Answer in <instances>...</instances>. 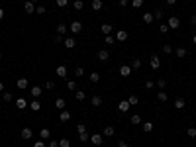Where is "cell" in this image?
<instances>
[{
  "instance_id": "obj_1",
  "label": "cell",
  "mask_w": 196,
  "mask_h": 147,
  "mask_svg": "<svg viewBox=\"0 0 196 147\" xmlns=\"http://www.w3.org/2000/svg\"><path fill=\"white\" fill-rule=\"evenodd\" d=\"M167 26H169V30H178V28H180V20L176 18V16H171L169 22H167Z\"/></svg>"
},
{
  "instance_id": "obj_2",
  "label": "cell",
  "mask_w": 196,
  "mask_h": 147,
  "mask_svg": "<svg viewBox=\"0 0 196 147\" xmlns=\"http://www.w3.org/2000/svg\"><path fill=\"white\" fill-rule=\"evenodd\" d=\"M69 30H71L73 33H80V32H82V24H80L78 20H75L71 26H69Z\"/></svg>"
},
{
  "instance_id": "obj_3",
  "label": "cell",
  "mask_w": 196,
  "mask_h": 147,
  "mask_svg": "<svg viewBox=\"0 0 196 147\" xmlns=\"http://www.w3.org/2000/svg\"><path fill=\"white\" fill-rule=\"evenodd\" d=\"M20 137H22V139H32V137H33V131L30 128H24L22 131H20Z\"/></svg>"
},
{
  "instance_id": "obj_4",
  "label": "cell",
  "mask_w": 196,
  "mask_h": 147,
  "mask_svg": "<svg viewBox=\"0 0 196 147\" xmlns=\"http://www.w3.org/2000/svg\"><path fill=\"white\" fill-rule=\"evenodd\" d=\"M102 141H104V137H102L100 134L90 135V143H92V145H102Z\"/></svg>"
},
{
  "instance_id": "obj_5",
  "label": "cell",
  "mask_w": 196,
  "mask_h": 147,
  "mask_svg": "<svg viewBox=\"0 0 196 147\" xmlns=\"http://www.w3.org/2000/svg\"><path fill=\"white\" fill-rule=\"evenodd\" d=\"M24 12H26V14H33V12H35V4H33V2H30V0H27V2H24Z\"/></svg>"
},
{
  "instance_id": "obj_6",
  "label": "cell",
  "mask_w": 196,
  "mask_h": 147,
  "mask_svg": "<svg viewBox=\"0 0 196 147\" xmlns=\"http://www.w3.org/2000/svg\"><path fill=\"white\" fill-rule=\"evenodd\" d=\"M131 71H133V69H131L130 65H122V67H120V75H122V77H130Z\"/></svg>"
},
{
  "instance_id": "obj_7",
  "label": "cell",
  "mask_w": 196,
  "mask_h": 147,
  "mask_svg": "<svg viewBox=\"0 0 196 147\" xmlns=\"http://www.w3.org/2000/svg\"><path fill=\"white\" fill-rule=\"evenodd\" d=\"M108 57H110V53L106 51V49H100V51H98V61L104 63V61H108Z\"/></svg>"
},
{
  "instance_id": "obj_8",
  "label": "cell",
  "mask_w": 196,
  "mask_h": 147,
  "mask_svg": "<svg viewBox=\"0 0 196 147\" xmlns=\"http://www.w3.org/2000/svg\"><path fill=\"white\" fill-rule=\"evenodd\" d=\"M39 137H41L43 141H45V139H51V131H49L47 128H41V131H39Z\"/></svg>"
},
{
  "instance_id": "obj_9",
  "label": "cell",
  "mask_w": 196,
  "mask_h": 147,
  "mask_svg": "<svg viewBox=\"0 0 196 147\" xmlns=\"http://www.w3.org/2000/svg\"><path fill=\"white\" fill-rule=\"evenodd\" d=\"M55 73H57V77L65 78V77H67V67H65V65H59V67H57V71H55Z\"/></svg>"
},
{
  "instance_id": "obj_10",
  "label": "cell",
  "mask_w": 196,
  "mask_h": 147,
  "mask_svg": "<svg viewBox=\"0 0 196 147\" xmlns=\"http://www.w3.org/2000/svg\"><path fill=\"white\" fill-rule=\"evenodd\" d=\"M55 108H57V110H65L67 108L65 98H57V100H55Z\"/></svg>"
},
{
  "instance_id": "obj_11",
  "label": "cell",
  "mask_w": 196,
  "mask_h": 147,
  "mask_svg": "<svg viewBox=\"0 0 196 147\" xmlns=\"http://www.w3.org/2000/svg\"><path fill=\"white\" fill-rule=\"evenodd\" d=\"M100 30H102V33H104V35H110L112 30H114V26H110V24H102V26H100Z\"/></svg>"
},
{
  "instance_id": "obj_12",
  "label": "cell",
  "mask_w": 196,
  "mask_h": 147,
  "mask_svg": "<svg viewBox=\"0 0 196 147\" xmlns=\"http://www.w3.org/2000/svg\"><path fill=\"white\" fill-rule=\"evenodd\" d=\"M41 92H43V90L39 88V86H32V88H30V94H32L33 98H39V96H41Z\"/></svg>"
},
{
  "instance_id": "obj_13",
  "label": "cell",
  "mask_w": 196,
  "mask_h": 147,
  "mask_svg": "<svg viewBox=\"0 0 196 147\" xmlns=\"http://www.w3.org/2000/svg\"><path fill=\"white\" fill-rule=\"evenodd\" d=\"M59 120H61V122H69V120H71V112H69V110H61Z\"/></svg>"
},
{
  "instance_id": "obj_14",
  "label": "cell",
  "mask_w": 196,
  "mask_h": 147,
  "mask_svg": "<svg viewBox=\"0 0 196 147\" xmlns=\"http://www.w3.org/2000/svg\"><path fill=\"white\" fill-rule=\"evenodd\" d=\"M118 110H120V112H128V110H130V102H128V100H122V102L118 104Z\"/></svg>"
},
{
  "instance_id": "obj_15",
  "label": "cell",
  "mask_w": 196,
  "mask_h": 147,
  "mask_svg": "<svg viewBox=\"0 0 196 147\" xmlns=\"http://www.w3.org/2000/svg\"><path fill=\"white\" fill-rule=\"evenodd\" d=\"M16 86H18L20 90L27 88V78H18V81H16Z\"/></svg>"
},
{
  "instance_id": "obj_16",
  "label": "cell",
  "mask_w": 196,
  "mask_h": 147,
  "mask_svg": "<svg viewBox=\"0 0 196 147\" xmlns=\"http://www.w3.org/2000/svg\"><path fill=\"white\" fill-rule=\"evenodd\" d=\"M30 108H32L33 112H39V110H41V102H39L37 98H33V102L30 104Z\"/></svg>"
},
{
  "instance_id": "obj_17",
  "label": "cell",
  "mask_w": 196,
  "mask_h": 147,
  "mask_svg": "<svg viewBox=\"0 0 196 147\" xmlns=\"http://www.w3.org/2000/svg\"><path fill=\"white\" fill-rule=\"evenodd\" d=\"M116 39L118 41H125V39H128V32H125V30H120V32L116 33Z\"/></svg>"
},
{
  "instance_id": "obj_18",
  "label": "cell",
  "mask_w": 196,
  "mask_h": 147,
  "mask_svg": "<svg viewBox=\"0 0 196 147\" xmlns=\"http://www.w3.org/2000/svg\"><path fill=\"white\" fill-rule=\"evenodd\" d=\"M151 67H153V69H159V67H161V59L157 57V55L151 57Z\"/></svg>"
},
{
  "instance_id": "obj_19",
  "label": "cell",
  "mask_w": 196,
  "mask_h": 147,
  "mask_svg": "<svg viewBox=\"0 0 196 147\" xmlns=\"http://www.w3.org/2000/svg\"><path fill=\"white\" fill-rule=\"evenodd\" d=\"M16 106H18V110H24V108H27V102H26V98H18V100H16Z\"/></svg>"
},
{
  "instance_id": "obj_20",
  "label": "cell",
  "mask_w": 196,
  "mask_h": 147,
  "mask_svg": "<svg viewBox=\"0 0 196 147\" xmlns=\"http://www.w3.org/2000/svg\"><path fill=\"white\" fill-rule=\"evenodd\" d=\"M167 98H169V96H167L165 90H159V92H157V100H159V102H167Z\"/></svg>"
},
{
  "instance_id": "obj_21",
  "label": "cell",
  "mask_w": 196,
  "mask_h": 147,
  "mask_svg": "<svg viewBox=\"0 0 196 147\" xmlns=\"http://www.w3.org/2000/svg\"><path fill=\"white\" fill-rule=\"evenodd\" d=\"M92 10H94V12H100V10H102V0H92Z\"/></svg>"
},
{
  "instance_id": "obj_22",
  "label": "cell",
  "mask_w": 196,
  "mask_h": 147,
  "mask_svg": "<svg viewBox=\"0 0 196 147\" xmlns=\"http://www.w3.org/2000/svg\"><path fill=\"white\" fill-rule=\"evenodd\" d=\"M63 43H65V47H67V49H73V47L77 45V41H75V39H73V37H67L65 41H63Z\"/></svg>"
},
{
  "instance_id": "obj_23",
  "label": "cell",
  "mask_w": 196,
  "mask_h": 147,
  "mask_svg": "<svg viewBox=\"0 0 196 147\" xmlns=\"http://www.w3.org/2000/svg\"><path fill=\"white\" fill-rule=\"evenodd\" d=\"M75 98L82 102V100H85V98H86V92H85V90H77V92H75Z\"/></svg>"
},
{
  "instance_id": "obj_24",
  "label": "cell",
  "mask_w": 196,
  "mask_h": 147,
  "mask_svg": "<svg viewBox=\"0 0 196 147\" xmlns=\"http://www.w3.org/2000/svg\"><path fill=\"white\" fill-rule=\"evenodd\" d=\"M78 139H80V143H86V141H90V135L82 131V134H78Z\"/></svg>"
},
{
  "instance_id": "obj_25",
  "label": "cell",
  "mask_w": 196,
  "mask_h": 147,
  "mask_svg": "<svg viewBox=\"0 0 196 147\" xmlns=\"http://www.w3.org/2000/svg\"><path fill=\"white\" fill-rule=\"evenodd\" d=\"M175 108L176 110H183L184 108V98H176V100H175Z\"/></svg>"
},
{
  "instance_id": "obj_26",
  "label": "cell",
  "mask_w": 196,
  "mask_h": 147,
  "mask_svg": "<svg viewBox=\"0 0 196 147\" xmlns=\"http://www.w3.org/2000/svg\"><path fill=\"white\" fill-rule=\"evenodd\" d=\"M67 30H69V28H67L65 24H59V26H57V33H59V35H65Z\"/></svg>"
},
{
  "instance_id": "obj_27",
  "label": "cell",
  "mask_w": 196,
  "mask_h": 147,
  "mask_svg": "<svg viewBox=\"0 0 196 147\" xmlns=\"http://www.w3.org/2000/svg\"><path fill=\"white\" fill-rule=\"evenodd\" d=\"M153 20H155V18H153V14H151V12H145L143 14V22H145V24H151Z\"/></svg>"
},
{
  "instance_id": "obj_28",
  "label": "cell",
  "mask_w": 196,
  "mask_h": 147,
  "mask_svg": "<svg viewBox=\"0 0 196 147\" xmlns=\"http://www.w3.org/2000/svg\"><path fill=\"white\" fill-rule=\"evenodd\" d=\"M90 102H92V106H102V98L100 96H92Z\"/></svg>"
},
{
  "instance_id": "obj_29",
  "label": "cell",
  "mask_w": 196,
  "mask_h": 147,
  "mask_svg": "<svg viewBox=\"0 0 196 147\" xmlns=\"http://www.w3.org/2000/svg\"><path fill=\"white\" fill-rule=\"evenodd\" d=\"M130 122H131V124H133V126H139V124H141V118H139V116H137V114H133V116H131V118H130Z\"/></svg>"
},
{
  "instance_id": "obj_30",
  "label": "cell",
  "mask_w": 196,
  "mask_h": 147,
  "mask_svg": "<svg viewBox=\"0 0 196 147\" xmlns=\"http://www.w3.org/2000/svg\"><path fill=\"white\" fill-rule=\"evenodd\" d=\"M143 131H153V122H143Z\"/></svg>"
},
{
  "instance_id": "obj_31",
  "label": "cell",
  "mask_w": 196,
  "mask_h": 147,
  "mask_svg": "<svg viewBox=\"0 0 196 147\" xmlns=\"http://www.w3.org/2000/svg\"><path fill=\"white\" fill-rule=\"evenodd\" d=\"M90 83H98V81H100V75H98V73H90Z\"/></svg>"
},
{
  "instance_id": "obj_32",
  "label": "cell",
  "mask_w": 196,
  "mask_h": 147,
  "mask_svg": "<svg viewBox=\"0 0 196 147\" xmlns=\"http://www.w3.org/2000/svg\"><path fill=\"white\" fill-rule=\"evenodd\" d=\"M184 55H186V49H184V47H178V49H176V57H180V59H183Z\"/></svg>"
},
{
  "instance_id": "obj_33",
  "label": "cell",
  "mask_w": 196,
  "mask_h": 147,
  "mask_svg": "<svg viewBox=\"0 0 196 147\" xmlns=\"http://www.w3.org/2000/svg\"><path fill=\"white\" fill-rule=\"evenodd\" d=\"M128 102H130V106H135V104L139 102V98H137V96H130V98H128Z\"/></svg>"
},
{
  "instance_id": "obj_34",
  "label": "cell",
  "mask_w": 196,
  "mask_h": 147,
  "mask_svg": "<svg viewBox=\"0 0 196 147\" xmlns=\"http://www.w3.org/2000/svg\"><path fill=\"white\" fill-rule=\"evenodd\" d=\"M59 147H71V141H69V139L65 137V139H61V141H59Z\"/></svg>"
},
{
  "instance_id": "obj_35",
  "label": "cell",
  "mask_w": 196,
  "mask_h": 147,
  "mask_svg": "<svg viewBox=\"0 0 196 147\" xmlns=\"http://www.w3.org/2000/svg\"><path fill=\"white\" fill-rule=\"evenodd\" d=\"M114 131H116V129L112 128V126H108V128L104 129V135H108V137H110V135H114Z\"/></svg>"
},
{
  "instance_id": "obj_36",
  "label": "cell",
  "mask_w": 196,
  "mask_h": 147,
  "mask_svg": "<svg viewBox=\"0 0 196 147\" xmlns=\"http://www.w3.org/2000/svg\"><path fill=\"white\" fill-rule=\"evenodd\" d=\"M82 75H85V69H82V67H77V69H75V77H82Z\"/></svg>"
},
{
  "instance_id": "obj_37",
  "label": "cell",
  "mask_w": 196,
  "mask_h": 147,
  "mask_svg": "<svg viewBox=\"0 0 196 147\" xmlns=\"http://www.w3.org/2000/svg\"><path fill=\"white\" fill-rule=\"evenodd\" d=\"M157 86H159V88L163 90L165 86H167V81H165V78H159V81H157Z\"/></svg>"
},
{
  "instance_id": "obj_38",
  "label": "cell",
  "mask_w": 196,
  "mask_h": 147,
  "mask_svg": "<svg viewBox=\"0 0 196 147\" xmlns=\"http://www.w3.org/2000/svg\"><path fill=\"white\" fill-rule=\"evenodd\" d=\"M139 67H141V61H139V59H133V63H131V69H139Z\"/></svg>"
},
{
  "instance_id": "obj_39",
  "label": "cell",
  "mask_w": 196,
  "mask_h": 147,
  "mask_svg": "<svg viewBox=\"0 0 196 147\" xmlns=\"http://www.w3.org/2000/svg\"><path fill=\"white\" fill-rule=\"evenodd\" d=\"M153 18L161 20V18H163V10H155V12H153Z\"/></svg>"
},
{
  "instance_id": "obj_40",
  "label": "cell",
  "mask_w": 196,
  "mask_h": 147,
  "mask_svg": "<svg viewBox=\"0 0 196 147\" xmlns=\"http://www.w3.org/2000/svg\"><path fill=\"white\" fill-rule=\"evenodd\" d=\"M45 12H47V10H45V6H37V8H35V14H39V16H43Z\"/></svg>"
},
{
  "instance_id": "obj_41",
  "label": "cell",
  "mask_w": 196,
  "mask_h": 147,
  "mask_svg": "<svg viewBox=\"0 0 196 147\" xmlns=\"http://www.w3.org/2000/svg\"><path fill=\"white\" fill-rule=\"evenodd\" d=\"M169 32V26H167V24H161V26H159V33H167Z\"/></svg>"
},
{
  "instance_id": "obj_42",
  "label": "cell",
  "mask_w": 196,
  "mask_h": 147,
  "mask_svg": "<svg viewBox=\"0 0 196 147\" xmlns=\"http://www.w3.org/2000/svg\"><path fill=\"white\" fill-rule=\"evenodd\" d=\"M82 6H85L82 0H75V10H82Z\"/></svg>"
},
{
  "instance_id": "obj_43",
  "label": "cell",
  "mask_w": 196,
  "mask_h": 147,
  "mask_svg": "<svg viewBox=\"0 0 196 147\" xmlns=\"http://www.w3.org/2000/svg\"><path fill=\"white\" fill-rule=\"evenodd\" d=\"M2 98H4V102H12V100H14L10 92H4V96H2Z\"/></svg>"
},
{
  "instance_id": "obj_44",
  "label": "cell",
  "mask_w": 196,
  "mask_h": 147,
  "mask_svg": "<svg viewBox=\"0 0 196 147\" xmlns=\"http://www.w3.org/2000/svg\"><path fill=\"white\" fill-rule=\"evenodd\" d=\"M67 88H69V90H75V88H77V83H75V81H69V83H67Z\"/></svg>"
},
{
  "instance_id": "obj_45",
  "label": "cell",
  "mask_w": 196,
  "mask_h": 147,
  "mask_svg": "<svg viewBox=\"0 0 196 147\" xmlns=\"http://www.w3.org/2000/svg\"><path fill=\"white\" fill-rule=\"evenodd\" d=\"M141 4H143V0H131V6L133 8H139Z\"/></svg>"
},
{
  "instance_id": "obj_46",
  "label": "cell",
  "mask_w": 196,
  "mask_h": 147,
  "mask_svg": "<svg viewBox=\"0 0 196 147\" xmlns=\"http://www.w3.org/2000/svg\"><path fill=\"white\" fill-rule=\"evenodd\" d=\"M45 88L47 90H53V88H55V83H53V81H47V83H45Z\"/></svg>"
},
{
  "instance_id": "obj_47",
  "label": "cell",
  "mask_w": 196,
  "mask_h": 147,
  "mask_svg": "<svg viewBox=\"0 0 196 147\" xmlns=\"http://www.w3.org/2000/svg\"><path fill=\"white\" fill-rule=\"evenodd\" d=\"M77 131H78V134L86 131V126H85V124H78V126H77Z\"/></svg>"
},
{
  "instance_id": "obj_48",
  "label": "cell",
  "mask_w": 196,
  "mask_h": 147,
  "mask_svg": "<svg viewBox=\"0 0 196 147\" xmlns=\"http://www.w3.org/2000/svg\"><path fill=\"white\" fill-rule=\"evenodd\" d=\"M171 51H173V47H171L169 43H165L163 45V53H171Z\"/></svg>"
},
{
  "instance_id": "obj_49",
  "label": "cell",
  "mask_w": 196,
  "mask_h": 147,
  "mask_svg": "<svg viewBox=\"0 0 196 147\" xmlns=\"http://www.w3.org/2000/svg\"><path fill=\"white\" fill-rule=\"evenodd\" d=\"M104 41H106L108 45H114V37H112V35H106V37H104Z\"/></svg>"
},
{
  "instance_id": "obj_50",
  "label": "cell",
  "mask_w": 196,
  "mask_h": 147,
  "mask_svg": "<svg viewBox=\"0 0 196 147\" xmlns=\"http://www.w3.org/2000/svg\"><path fill=\"white\" fill-rule=\"evenodd\" d=\"M186 134H188V137H196V129L194 128H188V131H186Z\"/></svg>"
},
{
  "instance_id": "obj_51",
  "label": "cell",
  "mask_w": 196,
  "mask_h": 147,
  "mask_svg": "<svg viewBox=\"0 0 196 147\" xmlns=\"http://www.w3.org/2000/svg\"><path fill=\"white\" fill-rule=\"evenodd\" d=\"M55 2H57L59 8H65V6H67V0H55Z\"/></svg>"
},
{
  "instance_id": "obj_52",
  "label": "cell",
  "mask_w": 196,
  "mask_h": 147,
  "mask_svg": "<svg viewBox=\"0 0 196 147\" xmlns=\"http://www.w3.org/2000/svg\"><path fill=\"white\" fill-rule=\"evenodd\" d=\"M49 147H59V141H55V139H49Z\"/></svg>"
},
{
  "instance_id": "obj_53",
  "label": "cell",
  "mask_w": 196,
  "mask_h": 147,
  "mask_svg": "<svg viewBox=\"0 0 196 147\" xmlns=\"http://www.w3.org/2000/svg\"><path fill=\"white\" fill-rule=\"evenodd\" d=\"M53 41H55V43H61V41H63V37H61V35H59V33H57V35L53 37Z\"/></svg>"
},
{
  "instance_id": "obj_54",
  "label": "cell",
  "mask_w": 196,
  "mask_h": 147,
  "mask_svg": "<svg viewBox=\"0 0 196 147\" xmlns=\"http://www.w3.org/2000/svg\"><path fill=\"white\" fill-rule=\"evenodd\" d=\"M33 147H45V143H43V139H41V141H35V143H33Z\"/></svg>"
},
{
  "instance_id": "obj_55",
  "label": "cell",
  "mask_w": 196,
  "mask_h": 147,
  "mask_svg": "<svg viewBox=\"0 0 196 147\" xmlns=\"http://www.w3.org/2000/svg\"><path fill=\"white\" fill-rule=\"evenodd\" d=\"M145 88H153V81H145Z\"/></svg>"
},
{
  "instance_id": "obj_56",
  "label": "cell",
  "mask_w": 196,
  "mask_h": 147,
  "mask_svg": "<svg viewBox=\"0 0 196 147\" xmlns=\"http://www.w3.org/2000/svg\"><path fill=\"white\" fill-rule=\"evenodd\" d=\"M190 26H196V16H192V18H190Z\"/></svg>"
},
{
  "instance_id": "obj_57",
  "label": "cell",
  "mask_w": 196,
  "mask_h": 147,
  "mask_svg": "<svg viewBox=\"0 0 196 147\" xmlns=\"http://www.w3.org/2000/svg\"><path fill=\"white\" fill-rule=\"evenodd\" d=\"M118 147H130V145H128L125 141H120V143H118Z\"/></svg>"
},
{
  "instance_id": "obj_58",
  "label": "cell",
  "mask_w": 196,
  "mask_h": 147,
  "mask_svg": "<svg viewBox=\"0 0 196 147\" xmlns=\"http://www.w3.org/2000/svg\"><path fill=\"white\" fill-rule=\"evenodd\" d=\"M167 4H169V6H175V4H176V0H167Z\"/></svg>"
},
{
  "instance_id": "obj_59",
  "label": "cell",
  "mask_w": 196,
  "mask_h": 147,
  "mask_svg": "<svg viewBox=\"0 0 196 147\" xmlns=\"http://www.w3.org/2000/svg\"><path fill=\"white\" fill-rule=\"evenodd\" d=\"M120 6H128V0H120Z\"/></svg>"
},
{
  "instance_id": "obj_60",
  "label": "cell",
  "mask_w": 196,
  "mask_h": 147,
  "mask_svg": "<svg viewBox=\"0 0 196 147\" xmlns=\"http://www.w3.org/2000/svg\"><path fill=\"white\" fill-rule=\"evenodd\" d=\"M2 16H4V10H2V8H0V20H2Z\"/></svg>"
},
{
  "instance_id": "obj_61",
  "label": "cell",
  "mask_w": 196,
  "mask_h": 147,
  "mask_svg": "<svg viewBox=\"0 0 196 147\" xmlns=\"http://www.w3.org/2000/svg\"><path fill=\"white\" fill-rule=\"evenodd\" d=\"M2 90H4V83H0V92H2Z\"/></svg>"
},
{
  "instance_id": "obj_62",
  "label": "cell",
  "mask_w": 196,
  "mask_h": 147,
  "mask_svg": "<svg viewBox=\"0 0 196 147\" xmlns=\"http://www.w3.org/2000/svg\"><path fill=\"white\" fill-rule=\"evenodd\" d=\"M30 2H33V4H37V2H39V0H30Z\"/></svg>"
},
{
  "instance_id": "obj_63",
  "label": "cell",
  "mask_w": 196,
  "mask_h": 147,
  "mask_svg": "<svg viewBox=\"0 0 196 147\" xmlns=\"http://www.w3.org/2000/svg\"><path fill=\"white\" fill-rule=\"evenodd\" d=\"M192 41H194V45H196V35H194V37H192Z\"/></svg>"
},
{
  "instance_id": "obj_64",
  "label": "cell",
  "mask_w": 196,
  "mask_h": 147,
  "mask_svg": "<svg viewBox=\"0 0 196 147\" xmlns=\"http://www.w3.org/2000/svg\"><path fill=\"white\" fill-rule=\"evenodd\" d=\"M0 59H2V51H0Z\"/></svg>"
}]
</instances>
